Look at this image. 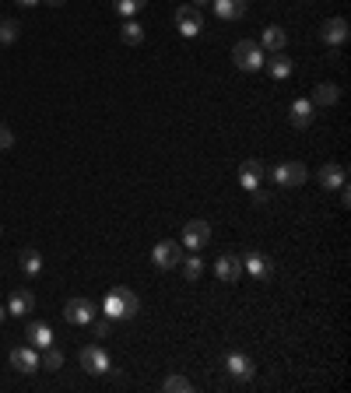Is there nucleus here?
Segmentation results:
<instances>
[{
    "label": "nucleus",
    "instance_id": "nucleus-1",
    "mask_svg": "<svg viewBox=\"0 0 351 393\" xmlns=\"http://www.w3.org/2000/svg\"><path fill=\"white\" fill-rule=\"evenodd\" d=\"M102 309H105V320H127V316H134L137 309H141V302H137V295L130 292V288H112L109 295H105V302H102Z\"/></svg>",
    "mask_w": 351,
    "mask_h": 393
},
{
    "label": "nucleus",
    "instance_id": "nucleus-2",
    "mask_svg": "<svg viewBox=\"0 0 351 393\" xmlns=\"http://www.w3.org/2000/svg\"><path fill=\"white\" fill-rule=\"evenodd\" d=\"M264 49H260V42H253V39H239L236 46H232V64H236L239 71H260L264 67Z\"/></svg>",
    "mask_w": 351,
    "mask_h": 393
},
{
    "label": "nucleus",
    "instance_id": "nucleus-3",
    "mask_svg": "<svg viewBox=\"0 0 351 393\" xmlns=\"http://www.w3.org/2000/svg\"><path fill=\"white\" fill-rule=\"evenodd\" d=\"M176 25H180V35L194 39L204 28V15L197 11V4H183V8H176Z\"/></svg>",
    "mask_w": 351,
    "mask_h": 393
},
{
    "label": "nucleus",
    "instance_id": "nucleus-4",
    "mask_svg": "<svg viewBox=\"0 0 351 393\" xmlns=\"http://www.w3.org/2000/svg\"><path fill=\"white\" fill-rule=\"evenodd\" d=\"M211 243V225L207 221H200V218H194L190 225H183V246L194 253V250H204Z\"/></svg>",
    "mask_w": 351,
    "mask_h": 393
},
{
    "label": "nucleus",
    "instance_id": "nucleus-5",
    "mask_svg": "<svg viewBox=\"0 0 351 393\" xmlns=\"http://www.w3.org/2000/svg\"><path fill=\"white\" fill-rule=\"evenodd\" d=\"M306 165L302 161H281V165H274V183H281V186H302L306 183Z\"/></svg>",
    "mask_w": 351,
    "mask_h": 393
},
{
    "label": "nucleus",
    "instance_id": "nucleus-6",
    "mask_svg": "<svg viewBox=\"0 0 351 393\" xmlns=\"http://www.w3.org/2000/svg\"><path fill=\"white\" fill-rule=\"evenodd\" d=\"M95 302L92 299H71L67 306H64V320L67 323H74V326H81V323H92L95 320Z\"/></svg>",
    "mask_w": 351,
    "mask_h": 393
},
{
    "label": "nucleus",
    "instance_id": "nucleus-7",
    "mask_svg": "<svg viewBox=\"0 0 351 393\" xmlns=\"http://www.w3.org/2000/svg\"><path fill=\"white\" fill-rule=\"evenodd\" d=\"M81 365H85L88 376H105V372H109V355H105V348H99V344L81 348Z\"/></svg>",
    "mask_w": 351,
    "mask_h": 393
},
{
    "label": "nucleus",
    "instance_id": "nucleus-8",
    "mask_svg": "<svg viewBox=\"0 0 351 393\" xmlns=\"http://www.w3.org/2000/svg\"><path fill=\"white\" fill-rule=\"evenodd\" d=\"M264 176H267V165L257 161V158H250V161L239 165V183H243V190H250V193L264 183Z\"/></svg>",
    "mask_w": 351,
    "mask_h": 393
},
{
    "label": "nucleus",
    "instance_id": "nucleus-9",
    "mask_svg": "<svg viewBox=\"0 0 351 393\" xmlns=\"http://www.w3.org/2000/svg\"><path fill=\"white\" fill-rule=\"evenodd\" d=\"M151 260H155V267H176L183 260V246L180 243H158L155 250H151Z\"/></svg>",
    "mask_w": 351,
    "mask_h": 393
},
{
    "label": "nucleus",
    "instance_id": "nucleus-10",
    "mask_svg": "<svg viewBox=\"0 0 351 393\" xmlns=\"http://www.w3.org/2000/svg\"><path fill=\"white\" fill-rule=\"evenodd\" d=\"M316 180H320V186H323V190H341V186L348 183V173H344V165L330 161V165H323L320 173H316Z\"/></svg>",
    "mask_w": 351,
    "mask_h": 393
},
{
    "label": "nucleus",
    "instance_id": "nucleus-11",
    "mask_svg": "<svg viewBox=\"0 0 351 393\" xmlns=\"http://www.w3.org/2000/svg\"><path fill=\"white\" fill-rule=\"evenodd\" d=\"M214 274H218V281H225V285H236V281L243 277V260L239 256H221L214 263Z\"/></svg>",
    "mask_w": 351,
    "mask_h": 393
},
{
    "label": "nucleus",
    "instance_id": "nucleus-12",
    "mask_svg": "<svg viewBox=\"0 0 351 393\" xmlns=\"http://www.w3.org/2000/svg\"><path fill=\"white\" fill-rule=\"evenodd\" d=\"M11 365H15L18 372H35V369H39V355H35V348H25V344L11 348Z\"/></svg>",
    "mask_w": 351,
    "mask_h": 393
},
{
    "label": "nucleus",
    "instance_id": "nucleus-13",
    "mask_svg": "<svg viewBox=\"0 0 351 393\" xmlns=\"http://www.w3.org/2000/svg\"><path fill=\"white\" fill-rule=\"evenodd\" d=\"M214 15L221 21H239L246 15V0H214Z\"/></svg>",
    "mask_w": 351,
    "mask_h": 393
},
{
    "label": "nucleus",
    "instance_id": "nucleus-14",
    "mask_svg": "<svg viewBox=\"0 0 351 393\" xmlns=\"http://www.w3.org/2000/svg\"><path fill=\"white\" fill-rule=\"evenodd\" d=\"M316 116V105L309 98H296L291 102V127H309Z\"/></svg>",
    "mask_w": 351,
    "mask_h": 393
},
{
    "label": "nucleus",
    "instance_id": "nucleus-15",
    "mask_svg": "<svg viewBox=\"0 0 351 393\" xmlns=\"http://www.w3.org/2000/svg\"><path fill=\"white\" fill-rule=\"evenodd\" d=\"M316 109L320 105H337L341 102V85H334V81H323V85H316V91H313V98H309Z\"/></svg>",
    "mask_w": 351,
    "mask_h": 393
},
{
    "label": "nucleus",
    "instance_id": "nucleus-16",
    "mask_svg": "<svg viewBox=\"0 0 351 393\" xmlns=\"http://www.w3.org/2000/svg\"><path fill=\"white\" fill-rule=\"evenodd\" d=\"M320 35H323V42H327V46H341V42L348 39V21H344V18H330V21L323 25V32H320Z\"/></svg>",
    "mask_w": 351,
    "mask_h": 393
},
{
    "label": "nucleus",
    "instance_id": "nucleus-17",
    "mask_svg": "<svg viewBox=\"0 0 351 393\" xmlns=\"http://www.w3.org/2000/svg\"><path fill=\"white\" fill-rule=\"evenodd\" d=\"M284 42H288L284 28H281V25H267V28H264V39H260V49H267V53H281Z\"/></svg>",
    "mask_w": 351,
    "mask_h": 393
},
{
    "label": "nucleus",
    "instance_id": "nucleus-18",
    "mask_svg": "<svg viewBox=\"0 0 351 393\" xmlns=\"http://www.w3.org/2000/svg\"><path fill=\"white\" fill-rule=\"evenodd\" d=\"M225 369L236 376V379H250V376H253V362H250L246 355H239V351H232V355L225 358Z\"/></svg>",
    "mask_w": 351,
    "mask_h": 393
},
{
    "label": "nucleus",
    "instance_id": "nucleus-19",
    "mask_svg": "<svg viewBox=\"0 0 351 393\" xmlns=\"http://www.w3.org/2000/svg\"><path fill=\"white\" fill-rule=\"evenodd\" d=\"M32 309H35V295H32V292H25V288H22V292H15V295H11V302H8V313H11V316H28Z\"/></svg>",
    "mask_w": 351,
    "mask_h": 393
},
{
    "label": "nucleus",
    "instance_id": "nucleus-20",
    "mask_svg": "<svg viewBox=\"0 0 351 393\" xmlns=\"http://www.w3.org/2000/svg\"><path fill=\"white\" fill-rule=\"evenodd\" d=\"M28 341H32V348H49L53 344V330H49V323H32L28 326Z\"/></svg>",
    "mask_w": 351,
    "mask_h": 393
},
{
    "label": "nucleus",
    "instance_id": "nucleus-21",
    "mask_svg": "<svg viewBox=\"0 0 351 393\" xmlns=\"http://www.w3.org/2000/svg\"><path fill=\"white\" fill-rule=\"evenodd\" d=\"M267 71H271V78H277V81H284L288 74H291V60H288V56H281V53H271L267 56Z\"/></svg>",
    "mask_w": 351,
    "mask_h": 393
},
{
    "label": "nucleus",
    "instance_id": "nucleus-22",
    "mask_svg": "<svg viewBox=\"0 0 351 393\" xmlns=\"http://www.w3.org/2000/svg\"><path fill=\"white\" fill-rule=\"evenodd\" d=\"M18 263H22V270H25L28 277H35V274L42 270V253H39V250H22Z\"/></svg>",
    "mask_w": 351,
    "mask_h": 393
},
{
    "label": "nucleus",
    "instance_id": "nucleus-23",
    "mask_svg": "<svg viewBox=\"0 0 351 393\" xmlns=\"http://www.w3.org/2000/svg\"><path fill=\"white\" fill-rule=\"evenodd\" d=\"M120 39H123L127 46H137V42H144V25H137L134 18H130V21H123V28H120Z\"/></svg>",
    "mask_w": 351,
    "mask_h": 393
},
{
    "label": "nucleus",
    "instance_id": "nucleus-24",
    "mask_svg": "<svg viewBox=\"0 0 351 393\" xmlns=\"http://www.w3.org/2000/svg\"><path fill=\"white\" fill-rule=\"evenodd\" d=\"M162 390H165V393H194V383H190L187 376H169V379L162 383Z\"/></svg>",
    "mask_w": 351,
    "mask_h": 393
},
{
    "label": "nucleus",
    "instance_id": "nucleus-25",
    "mask_svg": "<svg viewBox=\"0 0 351 393\" xmlns=\"http://www.w3.org/2000/svg\"><path fill=\"white\" fill-rule=\"evenodd\" d=\"M243 270H250L253 277H264V274H267V260H264L260 253H246V260H243Z\"/></svg>",
    "mask_w": 351,
    "mask_h": 393
},
{
    "label": "nucleus",
    "instance_id": "nucleus-26",
    "mask_svg": "<svg viewBox=\"0 0 351 393\" xmlns=\"http://www.w3.org/2000/svg\"><path fill=\"white\" fill-rule=\"evenodd\" d=\"M18 32H22V25H18L15 18H4V21H0V42H4V46H11V42L18 39Z\"/></svg>",
    "mask_w": 351,
    "mask_h": 393
},
{
    "label": "nucleus",
    "instance_id": "nucleus-27",
    "mask_svg": "<svg viewBox=\"0 0 351 393\" xmlns=\"http://www.w3.org/2000/svg\"><path fill=\"white\" fill-rule=\"evenodd\" d=\"M39 365H46V369H60V365H64V351L49 344V348H46V355L39 358Z\"/></svg>",
    "mask_w": 351,
    "mask_h": 393
},
{
    "label": "nucleus",
    "instance_id": "nucleus-28",
    "mask_svg": "<svg viewBox=\"0 0 351 393\" xmlns=\"http://www.w3.org/2000/svg\"><path fill=\"white\" fill-rule=\"evenodd\" d=\"M112 4H116V11H120V15H127V18H134L144 4H148V0H112Z\"/></svg>",
    "mask_w": 351,
    "mask_h": 393
},
{
    "label": "nucleus",
    "instance_id": "nucleus-29",
    "mask_svg": "<svg viewBox=\"0 0 351 393\" xmlns=\"http://www.w3.org/2000/svg\"><path fill=\"white\" fill-rule=\"evenodd\" d=\"M183 263V270H187V281H197L200 274H204V263H200V256H190V260H180Z\"/></svg>",
    "mask_w": 351,
    "mask_h": 393
},
{
    "label": "nucleus",
    "instance_id": "nucleus-30",
    "mask_svg": "<svg viewBox=\"0 0 351 393\" xmlns=\"http://www.w3.org/2000/svg\"><path fill=\"white\" fill-rule=\"evenodd\" d=\"M11 148H15V134H11V127L0 123V151H11Z\"/></svg>",
    "mask_w": 351,
    "mask_h": 393
},
{
    "label": "nucleus",
    "instance_id": "nucleus-31",
    "mask_svg": "<svg viewBox=\"0 0 351 393\" xmlns=\"http://www.w3.org/2000/svg\"><path fill=\"white\" fill-rule=\"evenodd\" d=\"M337 193H341V204H344V207H348V204H351V190H348V183H344V186H341V190H337Z\"/></svg>",
    "mask_w": 351,
    "mask_h": 393
},
{
    "label": "nucleus",
    "instance_id": "nucleus-32",
    "mask_svg": "<svg viewBox=\"0 0 351 393\" xmlns=\"http://www.w3.org/2000/svg\"><path fill=\"white\" fill-rule=\"evenodd\" d=\"M109 333V320L105 323H95V337H105Z\"/></svg>",
    "mask_w": 351,
    "mask_h": 393
},
{
    "label": "nucleus",
    "instance_id": "nucleus-33",
    "mask_svg": "<svg viewBox=\"0 0 351 393\" xmlns=\"http://www.w3.org/2000/svg\"><path fill=\"white\" fill-rule=\"evenodd\" d=\"M42 4H49V8H60V4H64V0H42Z\"/></svg>",
    "mask_w": 351,
    "mask_h": 393
},
{
    "label": "nucleus",
    "instance_id": "nucleus-34",
    "mask_svg": "<svg viewBox=\"0 0 351 393\" xmlns=\"http://www.w3.org/2000/svg\"><path fill=\"white\" fill-rule=\"evenodd\" d=\"M18 4H25V8H32V4H42V0H18Z\"/></svg>",
    "mask_w": 351,
    "mask_h": 393
},
{
    "label": "nucleus",
    "instance_id": "nucleus-35",
    "mask_svg": "<svg viewBox=\"0 0 351 393\" xmlns=\"http://www.w3.org/2000/svg\"><path fill=\"white\" fill-rule=\"evenodd\" d=\"M4 316H8V306H0V323H4Z\"/></svg>",
    "mask_w": 351,
    "mask_h": 393
},
{
    "label": "nucleus",
    "instance_id": "nucleus-36",
    "mask_svg": "<svg viewBox=\"0 0 351 393\" xmlns=\"http://www.w3.org/2000/svg\"><path fill=\"white\" fill-rule=\"evenodd\" d=\"M194 4H207V0H194Z\"/></svg>",
    "mask_w": 351,
    "mask_h": 393
}]
</instances>
